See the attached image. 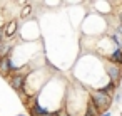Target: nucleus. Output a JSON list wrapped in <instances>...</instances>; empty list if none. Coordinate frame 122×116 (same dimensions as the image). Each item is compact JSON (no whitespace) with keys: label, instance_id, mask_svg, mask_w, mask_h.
I'll return each instance as SVG.
<instances>
[{"label":"nucleus","instance_id":"39448f33","mask_svg":"<svg viewBox=\"0 0 122 116\" xmlns=\"http://www.w3.org/2000/svg\"><path fill=\"white\" fill-rule=\"evenodd\" d=\"M17 29H19V22L17 20H10L9 22V25L4 29V34H5V37H14L15 35V32H17Z\"/></svg>","mask_w":122,"mask_h":116},{"label":"nucleus","instance_id":"f03ea898","mask_svg":"<svg viewBox=\"0 0 122 116\" xmlns=\"http://www.w3.org/2000/svg\"><path fill=\"white\" fill-rule=\"evenodd\" d=\"M105 72H107V76H109V81H110V82H115V84H117V81L122 77V71H120V67L115 66V64H107V66H105Z\"/></svg>","mask_w":122,"mask_h":116},{"label":"nucleus","instance_id":"4468645a","mask_svg":"<svg viewBox=\"0 0 122 116\" xmlns=\"http://www.w3.org/2000/svg\"><path fill=\"white\" fill-rule=\"evenodd\" d=\"M59 116H69L67 111H59Z\"/></svg>","mask_w":122,"mask_h":116},{"label":"nucleus","instance_id":"423d86ee","mask_svg":"<svg viewBox=\"0 0 122 116\" xmlns=\"http://www.w3.org/2000/svg\"><path fill=\"white\" fill-rule=\"evenodd\" d=\"M109 59H110V62H112V64L120 66V64H122V51H120V49H115V51L109 56Z\"/></svg>","mask_w":122,"mask_h":116},{"label":"nucleus","instance_id":"7ed1b4c3","mask_svg":"<svg viewBox=\"0 0 122 116\" xmlns=\"http://www.w3.org/2000/svg\"><path fill=\"white\" fill-rule=\"evenodd\" d=\"M25 77H27V74H15V76H12L10 77V86L15 91L22 93L24 91V84H25Z\"/></svg>","mask_w":122,"mask_h":116},{"label":"nucleus","instance_id":"20e7f679","mask_svg":"<svg viewBox=\"0 0 122 116\" xmlns=\"http://www.w3.org/2000/svg\"><path fill=\"white\" fill-rule=\"evenodd\" d=\"M30 114H32V116H49L50 111H49L45 106L39 104V103H32V106H30Z\"/></svg>","mask_w":122,"mask_h":116},{"label":"nucleus","instance_id":"0eeeda50","mask_svg":"<svg viewBox=\"0 0 122 116\" xmlns=\"http://www.w3.org/2000/svg\"><path fill=\"white\" fill-rule=\"evenodd\" d=\"M84 116H99V109H97V106H95L92 101L87 103V111H85Z\"/></svg>","mask_w":122,"mask_h":116},{"label":"nucleus","instance_id":"6e6552de","mask_svg":"<svg viewBox=\"0 0 122 116\" xmlns=\"http://www.w3.org/2000/svg\"><path fill=\"white\" fill-rule=\"evenodd\" d=\"M115 86H117L115 82H110V81H107V84H105V86H102V87H100V91L110 96V94H112V93L115 91Z\"/></svg>","mask_w":122,"mask_h":116},{"label":"nucleus","instance_id":"9b49d317","mask_svg":"<svg viewBox=\"0 0 122 116\" xmlns=\"http://www.w3.org/2000/svg\"><path fill=\"white\" fill-rule=\"evenodd\" d=\"M120 99H122V91H120V89H119V91H117V94H115V96H114V103H119V101H120Z\"/></svg>","mask_w":122,"mask_h":116},{"label":"nucleus","instance_id":"dca6fc26","mask_svg":"<svg viewBox=\"0 0 122 116\" xmlns=\"http://www.w3.org/2000/svg\"><path fill=\"white\" fill-rule=\"evenodd\" d=\"M49 116H59V111H52V113H50Z\"/></svg>","mask_w":122,"mask_h":116},{"label":"nucleus","instance_id":"1a4fd4ad","mask_svg":"<svg viewBox=\"0 0 122 116\" xmlns=\"http://www.w3.org/2000/svg\"><path fill=\"white\" fill-rule=\"evenodd\" d=\"M110 41L115 44V49H120V51H122V35H120V34H117V32L112 34V35H110Z\"/></svg>","mask_w":122,"mask_h":116},{"label":"nucleus","instance_id":"9d476101","mask_svg":"<svg viewBox=\"0 0 122 116\" xmlns=\"http://www.w3.org/2000/svg\"><path fill=\"white\" fill-rule=\"evenodd\" d=\"M30 12H32V7H30V5H25V7H24V10H22V17H27Z\"/></svg>","mask_w":122,"mask_h":116},{"label":"nucleus","instance_id":"ddd939ff","mask_svg":"<svg viewBox=\"0 0 122 116\" xmlns=\"http://www.w3.org/2000/svg\"><path fill=\"white\" fill-rule=\"evenodd\" d=\"M99 116H112V114H110V111H104V113L99 114Z\"/></svg>","mask_w":122,"mask_h":116},{"label":"nucleus","instance_id":"f3484780","mask_svg":"<svg viewBox=\"0 0 122 116\" xmlns=\"http://www.w3.org/2000/svg\"><path fill=\"white\" fill-rule=\"evenodd\" d=\"M17 116H27V114H17Z\"/></svg>","mask_w":122,"mask_h":116},{"label":"nucleus","instance_id":"f8f14e48","mask_svg":"<svg viewBox=\"0 0 122 116\" xmlns=\"http://www.w3.org/2000/svg\"><path fill=\"white\" fill-rule=\"evenodd\" d=\"M4 35H5V34H4V29H0V44L4 42Z\"/></svg>","mask_w":122,"mask_h":116},{"label":"nucleus","instance_id":"2eb2a0df","mask_svg":"<svg viewBox=\"0 0 122 116\" xmlns=\"http://www.w3.org/2000/svg\"><path fill=\"white\" fill-rule=\"evenodd\" d=\"M117 34H122V24H120V25H117Z\"/></svg>","mask_w":122,"mask_h":116},{"label":"nucleus","instance_id":"f257e3e1","mask_svg":"<svg viewBox=\"0 0 122 116\" xmlns=\"http://www.w3.org/2000/svg\"><path fill=\"white\" fill-rule=\"evenodd\" d=\"M90 101L97 106V109H99V111H107V109H109V106L112 104V96H109V94L102 93L100 89H95V91H92V93H90Z\"/></svg>","mask_w":122,"mask_h":116}]
</instances>
